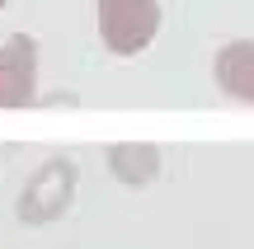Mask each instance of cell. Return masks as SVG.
Listing matches in <instances>:
<instances>
[{
	"label": "cell",
	"mask_w": 254,
	"mask_h": 249,
	"mask_svg": "<svg viewBox=\"0 0 254 249\" xmlns=\"http://www.w3.org/2000/svg\"><path fill=\"white\" fill-rule=\"evenodd\" d=\"M99 14V43L113 56H136L160 33V0H94Z\"/></svg>",
	"instance_id": "obj_1"
},
{
	"label": "cell",
	"mask_w": 254,
	"mask_h": 249,
	"mask_svg": "<svg viewBox=\"0 0 254 249\" xmlns=\"http://www.w3.org/2000/svg\"><path fill=\"white\" fill-rule=\"evenodd\" d=\"M75 184H80V165L71 155H52L28 174L24 193H19V221L24 226H52L57 216H66V207L75 202Z\"/></svg>",
	"instance_id": "obj_2"
},
{
	"label": "cell",
	"mask_w": 254,
	"mask_h": 249,
	"mask_svg": "<svg viewBox=\"0 0 254 249\" xmlns=\"http://www.w3.org/2000/svg\"><path fill=\"white\" fill-rule=\"evenodd\" d=\"M38 99V43L9 33L0 43V108H28Z\"/></svg>",
	"instance_id": "obj_3"
},
{
	"label": "cell",
	"mask_w": 254,
	"mask_h": 249,
	"mask_svg": "<svg viewBox=\"0 0 254 249\" xmlns=\"http://www.w3.org/2000/svg\"><path fill=\"white\" fill-rule=\"evenodd\" d=\"M212 80L221 94L240 103H254V38H236V43H221L212 56Z\"/></svg>",
	"instance_id": "obj_4"
},
{
	"label": "cell",
	"mask_w": 254,
	"mask_h": 249,
	"mask_svg": "<svg viewBox=\"0 0 254 249\" xmlns=\"http://www.w3.org/2000/svg\"><path fill=\"white\" fill-rule=\"evenodd\" d=\"M109 174L127 188H146L160 179V146L151 141H118L109 146Z\"/></svg>",
	"instance_id": "obj_5"
},
{
	"label": "cell",
	"mask_w": 254,
	"mask_h": 249,
	"mask_svg": "<svg viewBox=\"0 0 254 249\" xmlns=\"http://www.w3.org/2000/svg\"><path fill=\"white\" fill-rule=\"evenodd\" d=\"M0 9H5V0H0Z\"/></svg>",
	"instance_id": "obj_6"
}]
</instances>
